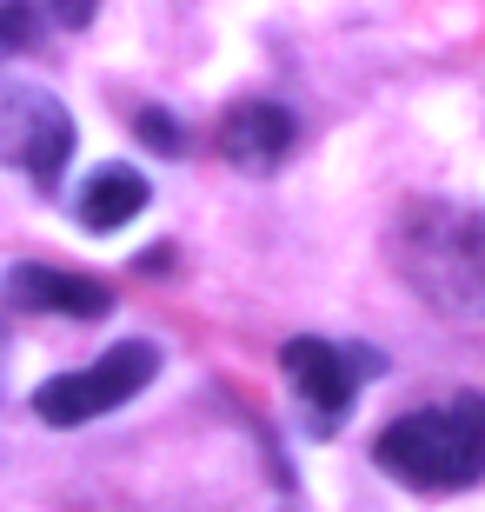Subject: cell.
<instances>
[{"instance_id": "6da1fadb", "label": "cell", "mask_w": 485, "mask_h": 512, "mask_svg": "<svg viewBox=\"0 0 485 512\" xmlns=\"http://www.w3.org/2000/svg\"><path fill=\"white\" fill-rule=\"evenodd\" d=\"M399 280L446 320H485V207L459 200H412L392 220Z\"/></svg>"}, {"instance_id": "7a4b0ae2", "label": "cell", "mask_w": 485, "mask_h": 512, "mask_svg": "<svg viewBox=\"0 0 485 512\" xmlns=\"http://www.w3.org/2000/svg\"><path fill=\"white\" fill-rule=\"evenodd\" d=\"M373 466L392 473L412 493H459L485 473V399L459 393L446 406H419V413L392 419L373 439Z\"/></svg>"}, {"instance_id": "3957f363", "label": "cell", "mask_w": 485, "mask_h": 512, "mask_svg": "<svg viewBox=\"0 0 485 512\" xmlns=\"http://www.w3.org/2000/svg\"><path fill=\"white\" fill-rule=\"evenodd\" d=\"M153 373H160V346L120 340V346H107L94 366L47 380V386L34 393V413L47 419V426H87V419L113 413V406H127L133 393H147Z\"/></svg>"}, {"instance_id": "277c9868", "label": "cell", "mask_w": 485, "mask_h": 512, "mask_svg": "<svg viewBox=\"0 0 485 512\" xmlns=\"http://www.w3.org/2000/svg\"><path fill=\"white\" fill-rule=\"evenodd\" d=\"M0 153H7L34 187H54L60 167L74 160V114H67L47 87L0 94Z\"/></svg>"}, {"instance_id": "5b68a950", "label": "cell", "mask_w": 485, "mask_h": 512, "mask_svg": "<svg viewBox=\"0 0 485 512\" xmlns=\"http://www.w3.org/2000/svg\"><path fill=\"white\" fill-rule=\"evenodd\" d=\"M280 366H286V380H293V393L306 399L313 426H339V419L353 413L359 373H366V360H359V353H346V346L313 340V333H306V340H286Z\"/></svg>"}, {"instance_id": "8992f818", "label": "cell", "mask_w": 485, "mask_h": 512, "mask_svg": "<svg viewBox=\"0 0 485 512\" xmlns=\"http://www.w3.org/2000/svg\"><path fill=\"white\" fill-rule=\"evenodd\" d=\"M293 140H299V127H293V114H286L280 100H246V107H233L226 127H220L226 160L246 167V173H273L286 153H293Z\"/></svg>"}, {"instance_id": "52a82bcc", "label": "cell", "mask_w": 485, "mask_h": 512, "mask_svg": "<svg viewBox=\"0 0 485 512\" xmlns=\"http://www.w3.org/2000/svg\"><path fill=\"white\" fill-rule=\"evenodd\" d=\"M7 293L27 313H67V320H100L113 313V293L87 273H67V266H14L7 273Z\"/></svg>"}, {"instance_id": "ba28073f", "label": "cell", "mask_w": 485, "mask_h": 512, "mask_svg": "<svg viewBox=\"0 0 485 512\" xmlns=\"http://www.w3.org/2000/svg\"><path fill=\"white\" fill-rule=\"evenodd\" d=\"M147 200H153V187L133 167H100L94 180L80 187V220H87L94 233H113V227H127Z\"/></svg>"}, {"instance_id": "9c48e42d", "label": "cell", "mask_w": 485, "mask_h": 512, "mask_svg": "<svg viewBox=\"0 0 485 512\" xmlns=\"http://www.w3.org/2000/svg\"><path fill=\"white\" fill-rule=\"evenodd\" d=\"M34 40H40V7H27V0H0V60L27 54Z\"/></svg>"}, {"instance_id": "30bf717a", "label": "cell", "mask_w": 485, "mask_h": 512, "mask_svg": "<svg viewBox=\"0 0 485 512\" xmlns=\"http://www.w3.org/2000/svg\"><path fill=\"white\" fill-rule=\"evenodd\" d=\"M133 127L147 133V140H153V147H160V153H180V147H187V133L173 127V120L160 114V107H140V120H133Z\"/></svg>"}]
</instances>
